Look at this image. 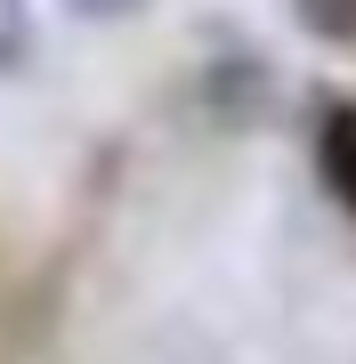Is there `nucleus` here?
I'll use <instances>...</instances> for the list:
<instances>
[{"instance_id": "obj_1", "label": "nucleus", "mask_w": 356, "mask_h": 364, "mask_svg": "<svg viewBox=\"0 0 356 364\" xmlns=\"http://www.w3.org/2000/svg\"><path fill=\"white\" fill-rule=\"evenodd\" d=\"M316 178H324V195L356 219V97H332L316 114Z\"/></svg>"}, {"instance_id": "obj_2", "label": "nucleus", "mask_w": 356, "mask_h": 364, "mask_svg": "<svg viewBox=\"0 0 356 364\" xmlns=\"http://www.w3.org/2000/svg\"><path fill=\"white\" fill-rule=\"evenodd\" d=\"M33 65V0H0V81Z\"/></svg>"}, {"instance_id": "obj_3", "label": "nucleus", "mask_w": 356, "mask_h": 364, "mask_svg": "<svg viewBox=\"0 0 356 364\" xmlns=\"http://www.w3.org/2000/svg\"><path fill=\"white\" fill-rule=\"evenodd\" d=\"M300 9V25L316 33V41H332V49H356V0H291Z\"/></svg>"}, {"instance_id": "obj_4", "label": "nucleus", "mask_w": 356, "mask_h": 364, "mask_svg": "<svg viewBox=\"0 0 356 364\" xmlns=\"http://www.w3.org/2000/svg\"><path fill=\"white\" fill-rule=\"evenodd\" d=\"M65 9L81 25H130V16H146V0H65Z\"/></svg>"}]
</instances>
